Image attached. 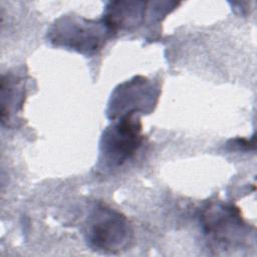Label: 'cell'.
Instances as JSON below:
<instances>
[{"instance_id": "obj_6", "label": "cell", "mask_w": 257, "mask_h": 257, "mask_svg": "<svg viewBox=\"0 0 257 257\" xmlns=\"http://www.w3.org/2000/svg\"><path fill=\"white\" fill-rule=\"evenodd\" d=\"M23 97L22 79L13 74H4L1 80V119L3 124L5 121H9L12 113L21 108Z\"/></svg>"}, {"instance_id": "obj_2", "label": "cell", "mask_w": 257, "mask_h": 257, "mask_svg": "<svg viewBox=\"0 0 257 257\" xmlns=\"http://www.w3.org/2000/svg\"><path fill=\"white\" fill-rule=\"evenodd\" d=\"M86 240L93 250L114 254L130 246L133 230L122 214L100 204L94 208L88 221Z\"/></svg>"}, {"instance_id": "obj_5", "label": "cell", "mask_w": 257, "mask_h": 257, "mask_svg": "<svg viewBox=\"0 0 257 257\" xmlns=\"http://www.w3.org/2000/svg\"><path fill=\"white\" fill-rule=\"evenodd\" d=\"M158 97L159 90L152 81L136 76L115 88L108 104V116L114 119L140 111H151Z\"/></svg>"}, {"instance_id": "obj_1", "label": "cell", "mask_w": 257, "mask_h": 257, "mask_svg": "<svg viewBox=\"0 0 257 257\" xmlns=\"http://www.w3.org/2000/svg\"><path fill=\"white\" fill-rule=\"evenodd\" d=\"M114 33L104 20H90L81 16L65 15L57 19L48 30L49 41L85 55L102 49Z\"/></svg>"}, {"instance_id": "obj_4", "label": "cell", "mask_w": 257, "mask_h": 257, "mask_svg": "<svg viewBox=\"0 0 257 257\" xmlns=\"http://www.w3.org/2000/svg\"><path fill=\"white\" fill-rule=\"evenodd\" d=\"M202 224L205 234L224 250L241 243L247 233L240 211L233 205L211 204L202 214Z\"/></svg>"}, {"instance_id": "obj_3", "label": "cell", "mask_w": 257, "mask_h": 257, "mask_svg": "<svg viewBox=\"0 0 257 257\" xmlns=\"http://www.w3.org/2000/svg\"><path fill=\"white\" fill-rule=\"evenodd\" d=\"M142 141L140 119L134 115L119 117L103 132L99 144V164L105 169L123 165L136 154Z\"/></svg>"}]
</instances>
